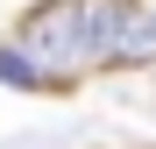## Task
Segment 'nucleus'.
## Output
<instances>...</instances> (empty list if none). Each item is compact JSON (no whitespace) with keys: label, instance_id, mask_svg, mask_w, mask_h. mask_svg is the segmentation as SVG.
<instances>
[{"label":"nucleus","instance_id":"f03ea898","mask_svg":"<svg viewBox=\"0 0 156 149\" xmlns=\"http://www.w3.org/2000/svg\"><path fill=\"white\" fill-rule=\"evenodd\" d=\"M135 0H78V29H85V64L92 71H114V43H121V21Z\"/></svg>","mask_w":156,"mask_h":149},{"label":"nucleus","instance_id":"20e7f679","mask_svg":"<svg viewBox=\"0 0 156 149\" xmlns=\"http://www.w3.org/2000/svg\"><path fill=\"white\" fill-rule=\"evenodd\" d=\"M0 85H21V92H43V71L29 64L21 43H0Z\"/></svg>","mask_w":156,"mask_h":149},{"label":"nucleus","instance_id":"7ed1b4c3","mask_svg":"<svg viewBox=\"0 0 156 149\" xmlns=\"http://www.w3.org/2000/svg\"><path fill=\"white\" fill-rule=\"evenodd\" d=\"M142 64H156V7H149V0L128 7L121 43H114V71H142Z\"/></svg>","mask_w":156,"mask_h":149},{"label":"nucleus","instance_id":"f257e3e1","mask_svg":"<svg viewBox=\"0 0 156 149\" xmlns=\"http://www.w3.org/2000/svg\"><path fill=\"white\" fill-rule=\"evenodd\" d=\"M14 43L29 50V64L43 71V92H71L85 78V29H78V0H36L29 14H21Z\"/></svg>","mask_w":156,"mask_h":149}]
</instances>
